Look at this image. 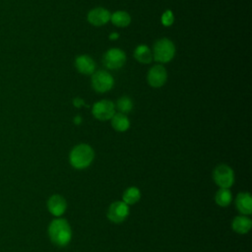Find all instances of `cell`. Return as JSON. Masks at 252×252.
I'll list each match as a JSON object with an SVG mask.
<instances>
[{
	"instance_id": "23",
	"label": "cell",
	"mask_w": 252,
	"mask_h": 252,
	"mask_svg": "<svg viewBox=\"0 0 252 252\" xmlns=\"http://www.w3.org/2000/svg\"><path fill=\"white\" fill-rule=\"evenodd\" d=\"M119 37V34L117 33V32H111L110 34H109V39H111V40H115V39H117Z\"/></svg>"
},
{
	"instance_id": "4",
	"label": "cell",
	"mask_w": 252,
	"mask_h": 252,
	"mask_svg": "<svg viewBox=\"0 0 252 252\" xmlns=\"http://www.w3.org/2000/svg\"><path fill=\"white\" fill-rule=\"evenodd\" d=\"M213 178L220 188H228L234 182V172L232 168L226 164H219L213 172Z\"/></svg>"
},
{
	"instance_id": "3",
	"label": "cell",
	"mask_w": 252,
	"mask_h": 252,
	"mask_svg": "<svg viewBox=\"0 0 252 252\" xmlns=\"http://www.w3.org/2000/svg\"><path fill=\"white\" fill-rule=\"evenodd\" d=\"M175 54V46L168 38H160L154 44L153 57L160 63L169 62Z\"/></svg>"
},
{
	"instance_id": "16",
	"label": "cell",
	"mask_w": 252,
	"mask_h": 252,
	"mask_svg": "<svg viewBox=\"0 0 252 252\" xmlns=\"http://www.w3.org/2000/svg\"><path fill=\"white\" fill-rule=\"evenodd\" d=\"M134 57L140 63L148 64L153 59V53H152V51L150 50V48L147 45L141 44V45H138L135 48V50H134Z\"/></svg>"
},
{
	"instance_id": "17",
	"label": "cell",
	"mask_w": 252,
	"mask_h": 252,
	"mask_svg": "<svg viewBox=\"0 0 252 252\" xmlns=\"http://www.w3.org/2000/svg\"><path fill=\"white\" fill-rule=\"evenodd\" d=\"M110 21L116 27L125 28L129 26L131 22V17L125 11H116L112 15H110Z\"/></svg>"
},
{
	"instance_id": "18",
	"label": "cell",
	"mask_w": 252,
	"mask_h": 252,
	"mask_svg": "<svg viewBox=\"0 0 252 252\" xmlns=\"http://www.w3.org/2000/svg\"><path fill=\"white\" fill-rule=\"evenodd\" d=\"M122 199H123V202L125 204H127L128 206L129 205H134L141 199V192H140L139 188H137L135 186L128 187L123 192Z\"/></svg>"
},
{
	"instance_id": "13",
	"label": "cell",
	"mask_w": 252,
	"mask_h": 252,
	"mask_svg": "<svg viewBox=\"0 0 252 252\" xmlns=\"http://www.w3.org/2000/svg\"><path fill=\"white\" fill-rule=\"evenodd\" d=\"M235 206L242 215H250L252 212L251 195L247 192L239 193L235 200Z\"/></svg>"
},
{
	"instance_id": "12",
	"label": "cell",
	"mask_w": 252,
	"mask_h": 252,
	"mask_svg": "<svg viewBox=\"0 0 252 252\" xmlns=\"http://www.w3.org/2000/svg\"><path fill=\"white\" fill-rule=\"evenodd\" d=\"M76 69L84 75H92L94 72L95 64L93 58L89 55H80L75 60Z\"/></svg>"
},
{
	"instance_id": "22",
	"label": "cell",
	"mask_w": 252,
	"mask_h": 252,
	"mask_svg": "<svg viewBox=\"0 0 252 252\" xmlns=\"http://www.w3.org/2000/svg\"><path fill=\"white\" fill-rule=\"evenodd\" d=\"M73 104L75 107H81L83 105H85V101L83 98H80V97H75L73 99Z\"/></svg>"
},
{
	"instance_id": "11",
	"label": "cell",
	"mask_w": 252,
	"mask_h": 252,
	"mask_svg": "<svg viewBox=\"0 0 252 252\" xmlns=\"http://www.w3.org/2000/svg\"><path fill=\"white\" fill-rule=\"evenodd\" d=\"M67 208L66 200L58 194L52 195L47 201V209L51 215L55 217L62 216Z\"/></svg>"
},
{
	"instance_id": "14",
	"label": "cell",
	"mask_w": 252,
	"mask_h": 252,
	"mask_svg": "<svg viewBox=\"0 0 252 252\" xmlns=\"http://www.w3.org/2000/svg\"><path fill=\"white\" fill-rule=\"evenodd\" d=\"M251 225H252L251 220L244 215L235 217L231 223V227H232L233 231H235L236 233H239V234L247 233L251 229Z\"/></svg>"
},
{
	"instance_id": "21",
	"label": "cell",
	"mask_w": 252,
	"mask_h": 252,
	"mask_svg": "<svg viewBox=\"0 0 252 252\" xmlns=\"http://www.w3.org/2000/svg\"><path fill=\"white\" fill-rule=\"evenodd\" d=\"M174 22V16L170 10L164 11V13L161 16V24L164 27H169L173 24Z\"/></svg>"
},
{
	"instance_id": "9",
	"label": "cell",
	"mask_w": 252,
	"mask_h": 252,
	"mask_svg": "<svg viewBox=\"0 0 252 252\" xmlns=\"http://www.w3.org/2000/svg\"><path fill=\"white\" fill-rule=\"evenodd\" d=\"M148 83L154 88H159L163 86L167 79V73L163 66L155 65L148 72Z\"/></svg>"
},
{
	"instance_id": "2",
	"label": "cell",
	"mask_w": 252,
	"mask_h": 252,
	"mask_svg": "<svg viewBox=\"0 0 252 252\" xmlns=\"http://www.w3.org/2000/svg\"><path fill=\"white\" fill-rule=\"evenodd\" d=\"M94 153L88 144H79L75 146L69 155V161L74 168L84 169L94 160Z\"/></svg>"
},
{
	"instance_id": "10",
	"label": "cell",
	"mask_w": 252,
	"mask_h": 252,
	"mask_svg": "<svg viewBox=\"0 0 252 252\" xmlns=\"http://www.w3.org/2000/svg\"><path fill=\"white\" fill-rule=\"evenodd\" d=\"M87 18H88L89 23L92 24L93 26L100 27L110 21V13L105 8L97 7V8L92 9L88 13Z\"/></svg>"
},
{
	"instance_id": "15",
	"label": "cell",
	"mask_w": 252,
	"mask_h": 252,
	"mask_svg": "<svg viewBox=\"0 0 252 252\" xmlns=\"http://www.w3.org/2000/svg\"><path fill=\"white\" fill-rule=\"evenodd\" d=\"M111 125L115 131L125 132L130 127V121L125 114L115 112V114L111 118Z\"/></svg>"
},
{
	"instance_id": "6",
	"label": "cell",
	"mask_w": 252,
	"mask_h": 252,
	"mask_svg": "<svg viewBox=\"0 0 252 252\" xmlns=\"http://www.w3.org/2000/svg\"><path fill=\"white\" fill-rule=\"evenodd\" d=\"M126 61V55L124 51L120 48H110L108 49L102 57L103 65L110 70H115L121 68Z\"/></svg>"
},
{
	"instance_id": "7",
	"label": "cell",
	"mask_w": 252,
	"mask_h": 252,
	"mask_svg": "<svg viewBox=\"0 0 252 252\" xmlns=\"http://www.w3.org/2000/svg\"><path fill=\"white\" fill-rule=\"evenodd\" d=\"M92 113L96 119L100 121H106L111 119L112 116L115 114V105L110 100L102 99L96 101L93 105Z\"/></svg>"
},
{
	"instance_id": "24",
	"label": "cell",
	"mask_w": 252,
	"mask_h": 252,
	"mask_svg": "<svg viewBox=\"0 0 252 252\" xmlns=\"http://www.w3.org/2000/svg\"><path fill=\"white\" fill-rule=\"evenodd\" d=\"M74 123H75V124H77V125L81 124V123H82V117H81V116H79V115L75 116V118H74Z\"/></svg>"
},
{
	"instance_id": "20",
	"label": "cell",
	"mask_w": 252,
	"mask_h": 252,
	"mask_svg": "<svg viewBox=\"0 0 252 252\" xmlns=\"http://www.w3.org/2000/svg\"><path fill=\"white\" fill-rule=\"evenodd\" d=\"M116 107L120 111V113H128L133 108V102L130 97L128 96H122L120 97L116 102Z\"/></svg>"
},
{
	"instance_id": "19",
	"label": "cell",
	"mask_w": 252,
	"mask_h": 252,
	"mask_svg": "<svg viewBox=\"0 0 252 252\" xmlns=\"http://www.w3.org/2000/svg\"><path fill=\"white\" fill-rule=\"evenodd\" d=\"M215 200L220 207H227L232 200L230 190L228 188H220L216 193Z\"/></svg>"
},
{
	"instance_id": "5",
	"label": "cell",
	"mask_w": 252,
	"mask_h": 252,
	"mask_svg": "<svg viewBox=\"0 0 252 252\" xmlns=\"http://www.w3.org/2000/svg\"><path fill=\"white\" fill-rule=\"evenodd\" d=\"M114 85L113 77L104 70H99L92 74V86L97 93H106Z\"/></svg>"
},
{
	"instance_id": "1",
	"label": "cell",
	"mask_w": 252,
	"mask_h": 252,
	"mask_svg": "<svg viewBox=\"0 0 252 252\" xmlns=\"http://www.w3.org/2000/svg\"><path fill=\"white\" fill-rule=\"evenodd\" d=\"M48 235L53 244L63 247L70 242L72 238V229L66 220L55 219L48 226Z\"/></svg>"
},
{
	"instance_id": "8",
	"label": "cell",
	"mask_w": 252,
	"mask_h": 252,
	"mask_svg": "<svg viewBox=\"0 0 252 252\" xmlns=\"http://www.w3.org/2000/svg\"><path fill=\"white\" fill-rule=\"evenodd\" d=\"M129 215V206L123 201L113 202L107 210V218L114 223L124 221Z\"/></svg>"
}]
</instances>
